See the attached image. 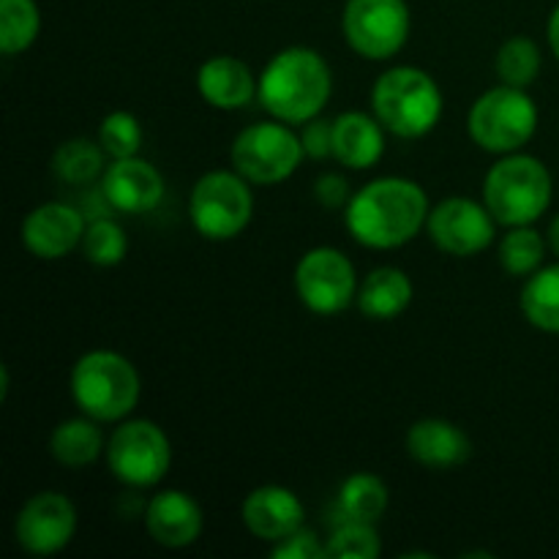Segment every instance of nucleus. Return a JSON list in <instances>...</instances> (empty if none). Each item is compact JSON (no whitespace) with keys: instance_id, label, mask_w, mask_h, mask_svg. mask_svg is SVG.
Instances as JSON below:
<instances>
[{"instance_id":"nucleus-1","label":"nucleus","mask_w":559,"mask_h":559,"mask_svg":"<svg viewBox=\"0 0 559 559\" xmlns=\"http://www.w3.org/2000/svg\"><path fill=\"white\" fill-rule=\"evenodd\" d=\"M431 202L418 180L382 175L353 191L344 207V224L364 249H402L426 229Z\"/></svg>"},{"instance_id":"nucleus-2","label":"nucleus","mask_w":559,"mask_h":559,"mask_svg":"<svg viewBox=\"0 0 559 559\" xmlns=\"http://www.w3.org/2000/svg\"><path fill=\"white\" fill-rule=\"evenodd\" d=\"M333 96V71L311 47H284L273 55L260 74L257 102L271 118L304 126L320 118Z\"/></svg>"},{"instance_id":"nucleus-3","label":"nucleus","mask_w":559,"mask_h":559,"mask_svg":"<svg viewBox=\"0 0 559 559\" xmlns=\"http://www.w3.org/2000/svg\"><path fill=\"white\" fill-rule=\"evenodd\" d=\"M371 112L388 134L399 140H424L440 126L445 98L429 71L418 66H391L371 87Z\"/></svg>"},{"instance_id":"nucleus-4","label":"nucleus","mask_w":559,"mask_h":559,"mask_svg":"<svg viewBox=\"0 0 559 559\" xmlns=\"http://www.w3.org/2000/svg\"><path fill=\"white\" fill-rule=\"evenodd\" d=\"M71 399L82 415L98 424H120L131 418L142 396L136 366L115 349H87L69 377Z\"/></svg>"},{"instance_id":"nucleus-5","label":"nucleus","mask_w":559,"mask_h":559,"mask_svg":"<svg viewBox=\"0 0 559 559\" xmlns=\"http://www.w3.org/2000/svg\"><path fill=\"white\" fill-rule=\"evenodd\" d=\"M555 197L549 167L530 153H508L489 167L484 178V202L500 227H524L544 218Z\"/></svg>"},{"instance_id":"nucleus-6","label":"nucleus","mask_w":559,"mask_h":559,"mask_svg":"<svg viewBox=\"0 0 559 559\" xmlns=\"http://www.w3.org/2000/svg\"><path fill=\"white\" fill-rule=\"evenodd\" d=\"M538 104L527 87L500 82L473 102L467 112V134L480 151L508 156L527 145L538 131Z\"/></svg>"},{"instance_id":"nucleus-7","label":"nucleus","mask_w":559,"mask_h":559,"mask_svg":"<svg viewBox=\"0 0 559 559\" xmlns=\"http://www.w3.org/2000/svg\"><path fill=\"white\" fill-rule=\"evenodd\" d=\"M254 216V191L235 169H211L189 194V218L197 235L224 243L246 233Z\"/></svg>"},{"instance_id":"nucleus-8","label":"nucleus","mask_w":559,"mask_h":559,"mask_svg":"<svg viewBox=\"0 0 559 559\" xmlns=\"http://www.w3.org/2000/svg\"><path fill=\"white\" fill-rule=\"evenodd\" d=\"M109 473L129 489H153L173 467V442L167 431L147 418H126L107 440Z\"/></svg>"},{"instance_id":"nucleus-9","label":"nucleus","mask_w":559,"mask_h":559,"mask_svg":"<svg viewBox=\"0 0 559 559\" xmlns=\"http://www.w3.org/2000/svg\"><path fill=\"white\" fill-rule=\"evenodd\" d=\"M304 158L298 131L276 118L246 126L229 147V164L251 186L284 183L298 173Z\"/></svg>"},{"instance_id":"nucleus-10","label":"nucleus","mask_w":559,"mask_h":559,"mask_svg":"<svg viewBox=\"0 0 559 559\" xmlns=\"http://www.w3.org/2000/svg\"><path fill=\"white\" fill-rule=\"evenodd\" d=\"M413 31L407 0H347L342 11V36L364 60L396 58Z\"/></svg>"},{"instance_id":"nucleus-11","label":"nucleus","mask_w":559,"mask_h":559,"mask_svg":"<svg viewBox=\"0 0 559 559\" xmlns=\"http://www.w3.org/2000/svg\"><path fill=\"white\" fill-rule=\"evenodd\" d=\"M353 260L333 246H314L295 265V295L317 317H336L358 300Z\"/></svg>"},{"instance_id":"nucleus-12","label":"nucleus","mask_w":559,"mask_h":559,"mask_svg":"<svg viewBox=\"0 0 559 559\" xmlns=\"http://www.w3.org/2000/svg\"><path fill=\"white\" fill-rule=\"evenodd\" d=\"M497 227L500 222L495 213L486 207V202L473 200V197H445L431 205L429 218H426V235L431 243L442 254L462 257V260L489 249L497 240Z\"/></svg>"},{"instance_id":"nucleus-13","label":"nucleus","mask_w":559,"mask_h":559,"mask_svg":"<svg viewBox=\"0 0 559 559\" xmlns=\"http://www.w3.org/2000/svg\"><path fill=\"white\" fill-rule=\"evenodd\" d=\"M80 519L74 502L60 491H38L14 519V538L27 555L52 557L74 540Z\"/></svg>"},{"instance_id":"nucleus-14","label":"nucleus","mask_w":559,"mask_h":559,"mask_svg":"<svg viewBox=\"0 0 559 559\" xmlns=\"http://www.w3.org/2000/svg\"><path fill=\"white\" fill-rule=\"evenodd\" d=\"M85 216L66 202H41L22 218V246L36 260L52 262L82 249L85 238Z\"/></svg>"},{"instance_id":"nucleus-15","label":"nucleus","mask_w":559,"mask_h":559,"mask_svg":"<svg viewBox=\"0 0 559 559\" xmlns=\"http://www.w3.org/2000/svg\"><path fill=\"white\" fill-rule=\"evenodd\" d=\"M164 175L151 162L142 156L112 158L102 175V194L112 211L126 213V216H142L162 205Z\"/></svg>"},{"instance_id":"nucleus-16","label":"nucleus","mask_w":559,"mask_h":559,"mask_svg":"<svg viewBox=\"0 0 559 559\" xmlns=\"http://www.w3.org/2000/svg\"><path fill=\"white\" fill-rule=\"evenodd\" d=\"M142 524L153 544L164 549H189L205 530L202 506L180 489H164L145 502Z\"/></svg>"},{"instance_id":"nucleus-17","label":"nucleus","mask_w":559,"mask_h":559,"mask_svg":"<svg viewBox=\"0 0 559 559\" xmlns=\"http://www.w3.org/2000/svg\"><path fill=\"white\" fill-rule=\"evenodd\" d=\"M240 519L257 540L278 544L306 524V508L293 489L278 484L257 486L240 506Z\"/></svg>"},{"instance_id":"nucleus-18","label":"nucleus","mask_w":559,"mask_h":559,"mask_svg":"<svg viewBox=\"0 0 559 559\" xmlns=\"http://www.w3.org/2000/svg\"><path fill=\"white\" fill-rule=\"evenodd\" d=\"M409 459L429 469H453L473 456V440L462 426L445 418L415 420L404 437Z\"/></svg>"},{"instance_id":"nucleus-19","label":"nucleus","mask_w":559,"mask_h":559,"mask_svg":"<svg viewBox=\"0 0 559 559\" xmlns=\"http://www.w3.org/2000/svg\"><path fill=\"white\" fill-rule=\"evenodd\" d=\"M260 76L251 74L249 66L235 55H213L197 69V91L202 102L222 112L249 107L257 98Z\"/></svg>"},{"instance_id":"nucleus-20","label":"nucleus","mask_w":559,"mask_h":559,"mask_svg":"<svg viewBox=\"0 0 559 559\" xmlns=\"http://www.w3.org/2000/svg\"><path fill=\"white\" fill-rule=\"evenodd\" d=\"M388 129L374 112L349 109L333 118V158L342 167L364 173L377 167L385 156Z\"/></svg>"},{"instance_id":"nucleus-21","label":"nucleus","mask_w":559,"mask_h":559,"mask_svg":"<svg viewBox=\"0 0 559 559\" xmlns=\"http://www.w3.org/2000/svg\"><path fill=\"white\" fill-rule=\"evenodd\" d=\"M415 287L413 278L396 265H380L366 273V278L358 287V306L366 320L391 322L402 317L413 306Z\"/></svg>"},{"instance_id":"nucleus-22","label":"nucleus","mask_w":559,"mask_h":559,"mask_svg":"<svg viewBox=\"0 0 559 559\" xmlns=\"http://www.w3.org/2000/svg\"><path fill=\"white\" fill-rule=\"evenodd\" d=\"M104 451H107V437H104L102 424L87 415L60 420L49 435V453L60 467L82 469L104 456Z\"/></svg>"},{"instance_id":"nucleus-23","label":"nucleus","mask_w":559,"mask_h":559,"mask_svg":"<svg viewBox=\"0 0 559 559\" xmlns=\"http://www.w3.org/2000/svg\"><path fill=\"white\" fill-rule=\"evenodd\" d=\"M524 320L544 333H559V262L527 276L519 295Z\"/></svg>"},{"instance_id":"nucleus-24","label":"nucleus","mask_w":559,"mask_h":559,"mask_svg":"<svg viewBox=\"0 0 559 559\" xmlns=\"http://www.w3.org/2000/svg\"><path fill=\"white\" fill-rule=\"evenodd\" d=\"M107 158L102 142L74 136V140L60 142L58 151L52 153V173L66 186H87L102 178Z\"/></svg>"},{"instance_id":"nucleus-25","label":"nucleus","mask_w":559,"mask_h":559,"mask_svg":"<svg viewBox=\"0 0 559 559\" xmlns=\"http://www.w3.org/2000/svg\"><path fill=\"white\" fill-rule=\"evenodd\" d=\"M391 506L385 480L374 473H355L338 489V513L355 522L377 524Z\"/></svg>"},{"instance_id":"nucleus-26","label":"nucleus","mask_w":559,"mask_h":559,"mask_svg":"<svg viewBox=\"0 0 559 559\" xmlns=\"http://www.w3.org/2000/svg\"><path fill=\"white\" fill-rule=\"evenodd\" d=\"M546 249H549V240L533 227V224H524V227H508V233L502 235L500 243H497V260H500L502 271L511 273L516 278L533 276L538 267H544Z\"/></svg>"},{"instance_id":"nucleus-27","label":"nucleus","mask_w":559,"mask_h":559,"mask_svg":"<svg viewBox=\"0 0 559 559\" xmlns=\"http://www.w3.org/2000/svg\"><path fill=\"white\" fill-rule=\"evenodd\" d=\"M41 33V9L36 0H0V52L20 55Z\"/></svg>"},{"instance_id":"nucleus-28","label":"nucleus","mask_w":559,"mask_h":559,"mask_svg":"<svg viewBox=\"0 0 559 559\" xmlns=\"http://www.w3.org/2000/svg\"><path fill=\"white\" fill-rule=\"evenodd\" d=\"M544 66V52H540L538 41L530 36H511L495 58V71L500 82L513 87H530L540 74Z\"/></svg>"},{"instance_id":"nucleus-29","label":"nucleus","mask_w":559,"mask_h":559,"mask_svg":"<svg viewBox=\"0 0 559 559\" xmlns=\"http://www.w3.org/2000/svg\"><path fill=\"white\" fill-rule=\"evenodd\" d=\"M82 254L98 267H115L129 254V235L115 218H96L87 224L82 238Z\"/></svg>"},{"instance_id":"nucleus-30","label":"nucleus","mask_w":559,"mask_h":559,"mask_svg":"<svg viewBox=\"0 0 559 559\" xmlns=\"http://www.w3.org/2000/svg\"><path fill=\"white\" fill-rule=\"evenodd\" d=\"M382 555V540L374 524L344 519L325 544V557L331 559H377Z\"/></svg>"},{"instance_id":"nucleus-31","label":"nucleus","mask_w":559,"mask_h":559,"mask_svg":"<svg viewBox=\"0 0 559 559\" xmlns=\"http://www.w3.org/2000/svg\"><path fill=\"white\" fill-rule=\"evenodd\" d=\"M96 140L102 142L104 153L109 158H129L140 156L145 131H142L140 118L134 112H129V109H115V112L104 115Z\"/></svg>"},{"instance_id":"nucleus-32","label":"nucleus","mask_w":559,"mask_h":559,"mask_svg":"<svg viewBox=\"0 0 559 559\" xmlns=\"http://www.w3.org/2000/svg\"><path fill=\"white\" fill-rule=\"evenodd\" d=\"M273 557L276 559H322L325 557V544L320 540V535L314 530H309L304 524L300 530H295L293 535H287L284 540L273 544Z\"/></svg>"},{"instance_id":"nucleus-33","label":"nucleus","mask_w":559,"mask_h":559,"mask_svg":"<svg viewBox=\"0 0 559 559\" xmlns=\"http://www.w3.org/2000/svg\"><path fill=\"white\" fill-rule=\"evenodd\" d=\"M300 145H304L306 158H314V162L333 158V120H325L320 115V118H311L309 123H304Z\"/></svg>"},{"instance_id":"nucleus-34","label":"nucleus","mask_w":559,"mask_h":559,"mask_svg":"<svg viewBox=\"0 0 559 559\" xmlns=\"http://www.w3.org/2000/svg\"><path fill=\"white\" fill-rule=\"evenodd\" d=\"M353 197V186L342 173H322L314 180V200L320 202L325 211H344Z\"/></svg>"},{"instance_id":"nucleus-35","label":"nucleus","mask_w":559,"mask_h":559,"mask_svg":"<svg viewBox=\"0 0 559 559\" xmlns=\"http://www.w3.org/2000/svg\"><path fill=\"white\" fill-rule=\"evenodd\" d=\"M546 38H549V49L551 55L557 58L559 63V3L555 5V11L549 14V25H546Z\"/></svg>"},{"instance_id":"nucleus-36","label":"nucleus","mask_w":559,"mask_h":559,"mask_svg":"<svg viewBox=\"0 0 559 559\" xmlns=\"http://www.w3.org/2000/svg\"><path fill=\"white\" fill-rule=\"evenodd\" d=\"M546 240H549V249H551V254L557 257L559 260V213L555 218H551V224H549V233H546Z\"/></svg>"},{"instance_id":"nucleus-37","label":"nucleus","mask_w":559,"mask_h":559,"mask_svg":"<svg viewBox=\"0 0 559 559\" xmlns=\"http://www.w3.org/2000/svg\"><path fill=\"white\" fill-rule=\"evenodd\" d=\"M9 399V366H0V402Z\"/></svg>"}]
</instances>
